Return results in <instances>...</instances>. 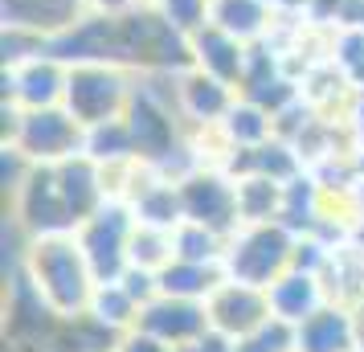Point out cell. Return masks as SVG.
<instances>
[{"label":"cell","mask_w":364,"mask_h":352,"mask_svg":"<svg viewBox=\"0 0 364 352\" xmlns=\"http://www.w3.org/2000/svg\"><path fill=\"white\" fill-rule=\"evenodd\" d=\"M33 291L50 303L58 319H78L95 299V270L86 258L78 234H50V238H29L25 246V270H21Z\"/></svg>","instance_id":"obj_1"},{"label":"cell","mask_w":364,"mask_h":352,"mask_svg":"<svg viewBox=\"0 0 364 352\" xmlns=\"http://www.w3.org/2000/svg\"><path fill=\"white\" fill-rule=\"evenodd\" d=\"M295 238L282 221H258V225H242L225 246V279L250 287H270L279 274L291 270L295 258Z\"/></svg>","instance_id":"obj_2"},{"label":"cell","mask_w":364,"mask_h":352,"mask_svg":"<svg viewBox=\"0 0 364 352\" xmlns=\"http://www.w3.org/2000/svg\"><path fill=\"white\" fill-rule=\"evenodd\" d=\"M139 218H135L132 201H111L102 205L95 218H86L74 234L82 242L86 258H90V270L99 283H119L123 270L132 267V234Z\"/></svg>","instance_id":"obj_3"},{"label":"cell","mask_w":364,"mask_h":352,"mask_svg":"<svg viewBox=\"0 0 364 352\" xmlns=\"http://www.w3.org/2000/svg\"><path fill=\"white\" fill-rule=\"evenodd\" d=\"M181 201L184 221L209 225L221 238H233L242 230V209H237V176L221 164H197L188 176H181Z\"/></svg>","instance_id":"obj_4"},{"label":"cell","mask_w":364,"mask_h":352,"mask_svg":"<svg viewBox=\"0 0 364 352\" xmlns=\"http://www.w3.org/2000/svg\"><path fill=\"white\" fill-rule=\"evenodd\" d=\"M82 135L86 127L66 107H41V111H21L4 144H13L29 164H62L82 151Z\"/></svg>","instance_id":"obj_5"},{"label":"cell","mask_w":364,"mask_h":352,"mask_svg":"<svg viewBox=\"0 0 364 352\" xmlns=\"http://www.w3.org/2000/svg\"><path fill=\"white\" fill-rule=\"evenodd\" d=\"M132 95L135 86L123 66H70L62 107L82 127H95V123H107V119H123Z\"/></svg>","instance_id":"obj_6"},{"label":"cell","mask_w":364,"mask_h":352,"mask_svg":"<svg viewBox=\"0 0 364 352\" xmlns=\"http://www.w3.org/2000/svg\"><path fill=\"white\" fill-rule=\"evenodd\" d=\"M13 218L25 230V238H50V234H74L78 230V221H74L66 197L58 188L53 164L29 168V176L13 193Z\"/></svg>","instance_id":"obj_7"},{"label":"cell","mask_w":364,"mask_h":352,"mask_svg":"<svg viewBox=\"0 0 364 352\" xmlns=\"http://www.w3.org/2000/svg\"><path fill=\"white\" fill-rule=\"evenodd\" d=\"M70 66L50 50L33 53L25 62L4 66V102H17L21 111H41V107H62L66 102Z\"/></svg>","instance_id":"obj_8"},{"label":"cell","mask_w":364,"mask_h":352,"mask_svg":"<svg viewBox=\"0 0 364 352\" xmlns=\"http://www.w3.org/2000/svg\"><path fill=\"white\" fill-rule=\"evenodd\" d=\"M135 328L139 332L156 336V340H164L168 348H193L200 336L209 332L213 324H209V307L200 299H176V295H156L151 303L139 307V319H135Z\"/></svg>","instance_id":"obj_9"},{"label":"cell","mask_w":364,"mask_h":352,"mask_svg":"<svg viewBox=\"0 0 364 352\" xmlns=\"http://www.w3.org/2000/svg\"><path fill=\"white\" fill-rule=\"evenodd\" d=\"M205 307H209V324H213L221 336L237 340V344L250 340L266 319H274L266 287H250V283H237V279H225V283L205 299Z\"/></svg>","instance_id":"obj_10"},{"label":"cell","mask_w":364,"mask_h":352,"mask_svg":"<svg viewBox=\"0 0 364 352\" xmlns=\"http://www.w3.org/2000/svg\"><path fill=\"white\" fill-rule=\"evenodd\" d=\"M295 352H356V316L352 303L328 299L315 316L295 328Z\"/></svg>","instance_id":"obj_11"},{"label":"cell","mask_w":364,"mask_h":352,"mask_svg":"<svg viewBox=\"0 0 364 352\" xmlns=\"http://www.w3.org/2000/svg\"><path fill=\"white\" fill-rule=\"evenodd\" d=\"M53 172H58V188H62V197H66L70 213H74L78 225H82L86 218H95L102 205L111 201V197H107V172H102V164L90 160L86 151L70 156L62 164H53Z\"/></svg>","instance_id":"obj_12"},{"label":"cell","mask_w":364,"mask_h":352,"mask_svg":"<svg viewBox=\"0 0 364 352\" xmlns=\"http://www.w3.org/2000/svg\"><path fill=\"white\" fill-rule=\"evenodd\" d=\"M188 41H193V66L205 70V74H213V78H221V82H230L233 90L242 86V74H246V62H250L246 41H237V37L225 33L213 21L205 29H197Z\"/></svg>","instance_id":"obj_13"},{"label":"cell","mask_w":364,"mask_h":352,"mask_svg":"<svg viewBox=\"0 0 364 352\" xmlns=\"http://www.w3.org/2000/svg\"><path fill=\"white\" fill-rule=\"evenodd\" d=\"M266 295H270V311H274V319H287V324H295V328L307 316H315V311L331 299L323 274L295 270V267L287 270V274H279L274 283L266 287Z\"/></svg>","instance_id":"obj_14"},{"label":"cell","mask_w":364,"mask_h":352,"mask_svg":"<svg viewBox=\"0 0 364 352\" xmlns=\"http://www.w3.org/2000/svg\"><path fill=\"white\" fill-rule=\"evenodd\" d=\"M233 102H237V90L230 82H221L197 66H188L181 74V115L193 119L197 127H217L230 115Z\"/></svg>","instance_id":"obj_15"},{"label":"cell","mask_w":364,"mask_h":352,"mask_svg":"<svg viewBox=\"0 0 364 352\" xmlns=\"http://www.w3.org/2000/svg\"><path fill=\"white\" fill-rule=\"evenodd\" d=\"M90 13L86 0H4V29H29L41 37H58Z\"/></svg>","instance_id":"obj_16"},{"label":"cell","mask_w":364,"mask_h":352,"mask_svg":"<svg viewBox=\"0 0 364 352\" xmlns=\"http://www.w3.org/2000/svg\"><path fill=\"white\" fill-rule=\"evenodd\" d=\"M225 283V267L221 262H188V258H172L160 270V295H176V299H209L217 287Z\"/></svg>","instance_id":"obj_17"},{"label":"cell","mask_w":364,"mask_h":352,"mask_svg":"<svg viewBox=\"0 0 364 352\" xmlns=\"http://www.w3.org/2000/svg\"><path fill=\"white\" fill-rule=\"evenodd\" d=\"M270 0H209V21L221 25L225 33H233L237 41H266L270 29Z\"/></svg>","instance_id":"obj_18"},{"label":"cell","mask_w":364,"mask_h":352,"mask_svg":"<svg viewBox=\"0 0 364 352\" xmlns=\"http://www.w3.org/2000/svg\"><path fill=\"white\" fill-rule=\"evenodd\" d=\"M274 135V115L237 95V102L230 107V115L221 119V139L230 144L233 151H246V148H258Z\"/></svg>","instance_id":"obj_19"},{"label":"cell","mask_w":364,"mask_h":352,"mask_svg":"<svg viewBox=\"0 0 364 352\" xmlns=\"http://www.w3.org/2000/svg\"><path fill=\"white\" fill-rule=\"evenodd\" d=\"M237 209H242V225L279 221V213H282V185L274 181V176H262V172H246V176H237Z\"/></svg>","instance_id":"obj_20"},{"label":"cell","mask_w":364,"mask_h":352,"mask_svg":"<svg viewBox=\"0 0 364 352\" xmlns=\"http://www.w3.org/2000/svg\"><path fill=\"white\" fill-rule=\"evenodd\" d=\"M82 151L99 164H123V160H139L135 156V139L127 119H107V123H95L86 127L82 135Z\"/></svg>","instance_id":"obj_21"},{"label":"cell","mask_w":364,"mask_h":352,"mask_svg":"<svg viewBox=\"0 0 364 352\" xmlns=\"http://www.w3.org/2000/svg\"><path fill=\"white\" fill-rule=\"evenodd\" d=\"M86 316L99 319L102 328H111V332H132L135 319H139V303L127 295V287L123 283H99L95 287V299L86 307Z\"/></svg>","instance_id":"obj_22"},{"label":"cell","mask_w":364,"mask_h":352,"mask_svg":"<svg viewBox=\"0 0 364 352\" xmlns=\"http://www.w3.org/2000/svg\"><path fill=\"white\" fill-rule=\"evenodd\" d=\"M172 242H176V258H188V262H225V246H230V238L197 221H181L172 230Z\"/></svg>","instance_id":"obj_23"},{"label":"cell","mask_w":364,"mask_h":352,"mask_svg":"<svg viewBox=\"0 0 364 352\" xmlns=\"http://www.w3.org/2000/svg\"><path fill=\"white\" fill-rule=\"evenodd\" d=\"M176 258V242H172V230H160V225H135L132 234V267H144V270H160Z\"/></svg>","instance_id":"obj_24"},{"label":"cell","mask_w":364,"mask_h":352,"mask_svg":"<svg viewBox=\"0 0 364 352\" xmlns=\"http://www.w3.org/2000/svg\"><path fill=\"white\" fill-rule=\"evenodd\" d=\"M148 4L184 37H193L197 29L209 25V0H148Z\"/></svg>","instance_id":"obj_25"},{"label":"cell","mask_w":364,"mask_h":352,"mask_svg":"<svg viewBox=\"0 0 364 352\" xmlns=\"http://www.w3.org/2000/svg\"><path fill=\"white\" fill-rule=\"evenodd\" d=\"M115 352H176V348H168L164 340H156V336H148V332H139V328H132V332L119 336Z\"/></svg>","instance_id":"obj_26"},{"label":"cell","mask_w":364,"mask_h":352,"mask_svg":"<svg viewBox=\"0 0 364 352\" xmlns=\"http://www.w3.org/2000/svg\"><path fill=\"white\" fill-rule=\"evenodd\" d=\"M90 13H102V17H127L135 9H144L148 0H86Z\"/></svg>","instance_id":"obj_27"},{"label":"cell","mask_w":364,"mask_h":352,"mask_svg":"<svg viewBox=\"0 0 364 352\" xmlns=\"http://www.w3.org/2000/svg\"><path fill=\"white\" fill-rule=\"evenodd\" d=\"M348 127L356 135V144H364V90H352V111H348Z\"/></svg>","instance_id":"obj_28"},{"label":"cell","mask_w":364,"mask_h":352,"mask_svg":"<svg viewBox=\"0 0 364 352\" xmlns=\"http://www.w3.org/2000/svg\"><path fill=\"white\" fill-rule=\"evenodd\" d=\"M352 316H356V352H364V299L352 303Z\"/></svg>","instance_id":"obj_29"}]
</instances>
